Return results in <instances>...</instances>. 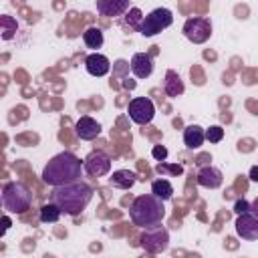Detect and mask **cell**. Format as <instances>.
<instances>
[{"label":"cell","instance_id":"2e32d148","mask_svg":"<svg viewBox=\"0 0 258 258\" xmlns=\"http://www.w3.org/2000/svg\"><path fill=\"white\" fill-rule=\"evenodd\" d=\"M206 141V131L200 125H187L183 129V143L187 149H200L202 143Z\"/></svg>","mask_w":258,"mask_h":258},{"label":"cell","instance_id":"5bb4252c","mask_svg":"<svg viewBox=\"0 0 258 258\" xmlns=\"http://www.w3.org/2000/svg\"><path fill=\"white\" fill-rule=\"evenodd\" d=\"M85 69H87V73L93 75V77H105V75L111 71V62H109V58H107L105 54L93 52V54H89V56L85 58Z\"/></svg>","mask_w":258,"mask_h":258},{"label":"cell","instance_id":"9a60e30c","mask_svg":"<svg viewBox=\"0 0 258 258\" xmlns=\"http://www.w3.org/2000/svg\"><path fill=\"white\" fill-rule=\"evenodd\" d=\"M129 8V0H97V12L101 16H121Z\"/></svg>","mask_w":258,"mask_h":258},{"label":"cell","instance_id":"9c48e42d","mask_svg":"<svg viewBox=\"0 0 258 258\" xmlns=\"http://www.w3.org/2000/svg\"><path fill=\"white\" fill-rule=\"evenodd\" d=\"M83 167L91 177H103L111 171V157L105 151H91L83 159Z\"/></svg>","mask_w":258,"mask_h":258},{"label":"cell","instance_id":"3957f363","mask_svg":"<svg viewBox=\"0 0 258 258\" xmlns=\"http://www.w3.org/2000/svg\"><path fill=\"white\" fill-rule=\"evenodd\" d=\"M129 218L139 228H149V226L161 224V220L165 218L163 202L159 198H155L153 194L137 196L129 206Z\"/></svg>","mask_w":258,"mask_h":258},{"label":"cell","instance_id":"30bf717a","mask_svg":"<svg viewBox=\"0 0 258 258\" xmlns=\"http://www.w3.org/2000/svg\"><path fill=\"white\" fill-rule=\"evenodd\" d=\"M234 228H236V234L242 238V240H258V218L254 214H242L236 218L234 222Z\"/></svg>","mask_w":258,"mask_h":258},{"label":"cell","instance_id":"6da1fadb","mask_svg":"<svg viewBox=\"0 0 258 258\" xmlns=\"http://www.w3.org/2000/svg\"><path fill=\"white\" fill-rule=\"evenodd\" d=\"M83 163L81 159L71 153V151H62V153H56L54 157L48 159V163L42 167V181L46 185H52V187H60V185H67V183H75V181H81V171H83Z\"/></svg>","mask_w":258,"mask_h":258},{"label":"cell","instance_id":"44dd1931","mask_svg":"<svg viewBox=\"0 0 258 258\" xmlns=\"http://www.w3.org/2000/svg\"><path fill=\"white\" fill-rule=\"evenodd\" d=\"M60 208L56 206V204H44L42 208H40V222H44V224H54V222H58V218H60Z\"/></svg>","mask_w":258,"mask_h":258},{"label":"cell","instance_id":"d6986e66","mask_svg":"<svg viewBox=\"0 0 258 258\" xmlns=\"http://www.w3.org/2000/svg\"><path fill=\"white\" fill-rule=\"evenodd\" d=\"M83 40H85L87 48H93V50H97V48H101V46H103V42H105V36H103V30H101V28H97V26H91V28H87V30L83 32Z\"/></svg>","mask_w":258,"mask_h":258},{"label":"cell","instance_id":"5b68a950","mask_svg":"<svg viewBox=\"0 0 258 258\" xmlns=\"http://www.w3.org/2000/svg\"><path fill=\"white\" fill-rule=\"evenodd\" d=\"M139 246L149 254H161L169 246V232L165 226L155 224L149 228H143V234L139 238Z\"/></svg>","mask_w":258,"mask_h":258},{"label":"cell","instance_id":"d4e9b609","mask_svg":"<svg viewBox=\"0 0 258 258\" xmlns=\"http://www.w3.org/2000/svg\"><path fill=\"white\" fill-rule=\"evenodd\" d=\"M151 155H153V159L155 161H165V157H167V149L163 147V145H153V149H151Z\"/></svg>","mask_w":258,"mask_h":258},{"label":"cell","instance_id":"ffe728a7","mask_svg":"<svg viewBox=\"0 0 258 258\" xmlns=\"http://www.w3.org/2000/svg\"><path fill=\"white\" fill-rule=\"evenodd\" d=\"M151 194L155 196V198H159L161 202H165V200H169L171 196H173V185L167 181V179H155L153 183H151Z\"/></svg>","mask_w":258,"mask_h":258},{"label":"cell","instance_id":"ba28073f","mask_svg":"<svg viewBox=\"0 0 258 258\" xmlns=\"http://www.w3.org/2000/svg\"><path fill=\"white\" fill-rule=\"evenodd\" d=\"M127 111H129L131 121L137 123V125H147L155 117V105L147 97H135V99H131Z\"/></svg>","mask_w":258,"mask_h":258},{"label":"cell","instance_id":"f1b7e54d","mask_svg":"<svg viewBox=\"0 0 258 258\" xmlns=\"http://www.w3.org/2000/svg\"><path fill=\"white\" fill-rule=\"evenodd\" d=\"M248 177H250V181H256V183H258V165H252V167H250Z\"/></svg>","mask_w":258,"mask_h":258},{"label":"cell","instance_id":"4fadbf2b","mask_svg":"<svg viewBox=\"0 0 258 258\" xmlns=\"http://www.w3.org/2000/svg\"><path fill=\"white\" fill-rule=\"evenodd\" d=\"M129 67H131V73H133L137 79H147V77H151V73H153V58H151L149 54H145V52H135V54L131 56Z\"/></svg>","mask_w":258,"mask_h":258},{"label":"cell","instance_id":"277c9868","mask_svg":"<svg viewBox=\"0 0 258 258\" xmlns=\"http://www.w3.org/2000/svg\"><path fill=\"white\" fill-rule=\"evenodd\" d=\"M32 204L30 189L20 181H8L2 185V206L10 214H24Z\"/></svg>","mask_w":258,"mask_h":258},{"label":"cell","instance_id":"83f0119b","mask_svg":"<svg viewBox=\"0 0 258 258\" xmlns=\"http://www.w3.org/2000/svg\"><path fill=\"white\" fill-rule=\"evenodd\" d=\"M10 226H12V222H10V218H8L6 214H4V216H2V236L6 234V230H8Z\"/></svg>","mask_w":258,"mask_h":258},{"label":"cell","instance_id":"7402d4cb","mask_svg":"<svg viewBox=\"0 0 258 258\" xmlns=\"http://www.w3.org/2000/svg\"><path fill=\"white\" fill-rule=\"evenodd\" d=\"M141 20H143V12L137 8V6H131L125 14V20L123 24L129 28V30H137L139 32V26H141Z\"/></svg>","mask_w":258,"mask_h":258},{"label":"cell","instance_id":"8992f818","mask_svg":"<svg viewBox=\"0 0 258 258\" xmlns=\"http://www.w3.org/2000/svg\"><path fill=\"white\" fill-rule=\"evenodd\" d=\"M171 22H173L171 10L165 8V6H159V8H153L147 16H143L141 26H139V32H141L143 36H155V34H159L161 30L169 28Z\"/></svg>","mask_w":258,"mask_h":258},{"label":"cell","instance_id":"603a6c76","mask_svg":"<svg viewBox=\"0 0 258 258\" xmlns=\"http://www.w3.org/2000/svg\"><path fill=\"white\" fill-rule=\"evenodd\" d=\"M0 32H2V38L4 40H10L14 36V32H16V20L12 16L2 14L0 16Z\"/></svg>","mask_w":258,"mask_h":258},{"label":"cell","instance_id":"484cf974","mask_svg":"<svg viewBox=\"0 0 258 258\" xmlns=\"http://www.w3.org/2000/svg\"><path fill=\"white\" fill-rule=\"evenodd\" d=\"M234 212H236V216L248 214V212H250V204H248L246 200H238V202L234 204Z\"/></svg>","mask_w":258,"mask_h":258},{"label":"cell","instance_id":"f546056e","mask_svg":"<svg viewBox=\"0 0 258 258\" xmlns=\"http://www.w3.org/2000/svg\"><path fill=\"white\" fill-rule=\"evenodd\" d=\"M250 214H254V216L258 218V198H256V200L250 204Z\"/></svg>","mask_w":258,"mask_h":258},{"label":"cell","instance_id":"7a4b0ae2","mask_svg":"<svg viewBox=\"0 0 258 258\" xmlns=\"http://www.w3.org/2000/svg\"><path fill=\"white\" fill-rule=\"evenodd\" d=\"M91 200H93V189L85 181H75V183L54 187L50 196V202L56 204L60 212L69 216H79L89 206Z\"/></svg>","mask_w":258,"mask_h":258},{"label":"cell","instance_id":"8fae6325","mask_svg":"<svg viewBox=\"0 0 258 258\" xmlns=\"http://www.w3.org/2000/svg\"><path fill=\"white\" fill-rule=\"evenodd\" d=\"M196 179H198V183H200L202 187H208V189H218V187L224 183L222 171H220L218 167H214V165H204V167H200L198 173H196Z\"/></svg>","mask_w":258,"mask_h":258},{"label":"cell","instance_id":"4316f807","mask_svg":"<svg viewBox=\"0 0 258 258\" xmlns=\"http://www.w3.org/2000/svg\"><path fill=\"white\" fill-rule=\"evenodd\" d=\"M157 169H169L171 173H181V171H183V167H181V165H169V167H167L163 161H161V163H157Z\"/></svg>","mask_w":258,"mask_h":258},{"label":"cell","instance_id":"ac0fdd59","mask_svg":"<svg viewBox=\"0 0 258 258\" xmlns=\"http://www.w3.org/2000/svg\"><path fill=\"white\" fill-rule=\"evenodd\" d=\"M135 181H137V173L131 169H117L109 177V183L113 187H119V189H131Z\"/></svg>","mask_w":258,"mask_h":258},{"label":"cell","instance_id":"52a82bcc","mask_svg":"<svg viewBox=\"0 0 258 258\" xmlns=\"http://www.w3.org/2000/svg\"><path fill=\"white\" fill-rule=\"evenodd\" d=\"M183 36L194 44H204L212 36V22L206 16H191L183 22Z\"/></svg>","mask_w":258,"mask_h":258},{"label":"cell","instance_id":"7c38bea8","mask_svg":"<svg viewBox=\"0 0 258 258\" xmlns=\"http://www.w3.org/2000/svg\"><path fill=\"white\" fill-rule=\"evenodd\" d=\"M75 133H77V137L83 139V141H93V139H97V137L101 135V123L95 121L93 117L83 115V117L77 121V125H75Z\"/></svg>","mask_w":258,"mask_h":258},{"label":"cell","instance_id":"e0dca14e","mask_svg":"<svg viewBox=\"0 0 258 258\" xmlns=\"http://www.w3.org/2000/svg\"><path fill=\"white\" fill-rule=\"evenodd\" d=\"M163 91H165L167 97H179V95H183V91H185V85H183L181 77H179L175 71H171V69L165 73Z\"/></svg>","mask_w":258,"mask_h":258},{"label":"cell","instance_id":"cb8c5ba5","mask_svg":"<svg viewBox=\"0 0 258 258\" xmlns=\"http://www.w3.org/2000/svg\"><path fill=\"white\" fill-rule=\"evenodd\" d=\"M206 139H208L210 143H220V141L224 139V129H222L220 125H210V127L206 129Z\"/></svg>","mask_w":258,"mask_h":258}]
</instances>
